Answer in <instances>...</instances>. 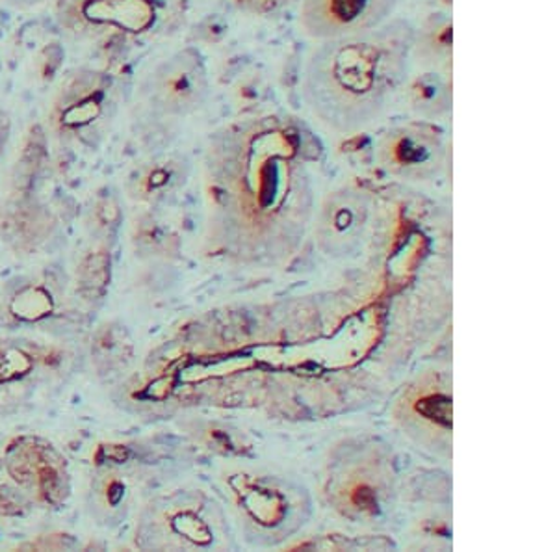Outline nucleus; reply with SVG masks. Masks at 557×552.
<instances>
[{"instance_id":"nucleus-1","label":"nucleus","mask_w":557,"mask_h":552,"mask_svg":"<svg viewBox=\"0 0 557 552\" xmlns=\"http://www.w3.org/2000/svg\"><path fill=\"white\" fill-rule=\"evenodd\" d=\"M412 38L411 26L386 21L368 33L320 41L305 64V105L341 133L374 123L406 86Z\"/></svg>"},{"instance_id":"nucleus-2","label":"nucleus","mask_w":557,"mask_h":552,"mask_svg":"<svg viewBox=\"0 0 557 552\" xmlns=\"http://www.w3.org/2000/svg\"><path fill=\"white\" fill-rule=\"evenodd\" d=\"M49 128L58 140L94 147L120 107V86L107 71L76 68L62 76L49 102Z\"/></svg>"},{"instance_id":"nucleus-5","label":"nucleus","mask_w":557,"mask_h":552,"mask_svg":"<svg viewBox=\"0 0 557 552\" xmlns=\"http://www.w3.org/2000/svg\"><path fill=\"white\" fill-rule=\"evenodd\" d=\"M399 0H304L299 26L314 41L374 30L391 21Z\"/></svg>"},{"instance_id":"nucleus-12","label":"nucleus","mask_w":557,"mask_h":552,"mask_svg":"<svg viewBox=\"0 0 557 552\" xmlns=\"http://www.w3.org/2000/svg\"><path fill=\"white\" fill-rule=\"evenodd\" d=\"M7 7L17 8V10H28V8L39 7L45 0H0Z\"/></svg>"},{"instance_id":"nucleus-9","label":"nucleus","mask_w":557,"mask_h":552,"mask_svg":"<svg viewBox=\"0 0 557 552\" xmlns=\"http://www.w3.org/2000/svg\"><path fill=\"white\" fill-rule=\"evenodd\" d=\"M406 101L420 118H438L451 110V81L438 71L412 76L404 86Z\"/></svg>"},{"instance_id":"nucleus-4","label":"nucleus","mask_w":557,"mask_h":552,"mask_svg":"<svg viewBox=\"0 0 557 552\" xmlns=\"http://www.w3.org/2000/svg\"><path fill=\"white\" fill-rule=\"evenodd\" d=\"M209 86L201 54L196 49H184L154 68L147 81V99L164 114H191L203 107Z\"/></svg>"},{"instance_id":"nucleus-6","label":"nucleus","mask_w":557,"mask_h":552,"mask_svg":"<svg viewBox=\"0 0 557 552\" xmlns=\"http://www.w3.org/2000/svg\"><path fill=\"white\" fill-rule=\"evenodd\" d=\"M57 349L30 339L0 336V412L13 409L33 396L49 376L58 372Z\"/></svg>"},{"instance_id":"nucleus-7","label":"nucleus","mask_w":557,"mask_h":552,"mask_svg":"<svg viewBox=\"0 0 557 552\" xmlns=\"http://www.w3.org/2000/svg\"><path fill=\"white\" fill-rule=\"evenodd\" d=\"M8 469L21 488L38 495L39 501L58 502L67 489L62 459L52 451L51 444L38 441H17L8 457Z\"/></svg>"},{"instance_id":"nucleus-10","label":"nucleus","mask_w":557,"mask_h":552,"mask_svg":"<svg viewBox=\"0 0 557 552\" xmlns=\"http://www.w3.org/2000/svg\"><path fill=\"white\" fill-rule=\"evenodd\" d=\"M412 58L431 68L451 64V21L446 15H433L412 38Z\"/></svg>"},{"instance_id":"nucleus-11","label":"nucleus","mask_w":557,"mask_h":552,"mask_svg":"<svg viewBox=\"0 0 557 552\" xmlns=\"http://www.w3.org/2000/svg\"><path fill=\"white\" fill-rule=\"evenodd\" d=\"M242 12L251 13V15H272L290 7L294 0H231Z\"/></svg>"},{"instance_id":"nucleus-13","label":"nucleus","mask_w":557,"mask_h":552,"mask_svg":"<svg viewBox=\"0 0 557 552\" xmlns=\"http://www.w3.org/2000/svg\"><path fill=\"white\" fill-rule=\"evenodd\" d=\"M13 504L10 501H7L4 496H0V517H12L13 515Z\"/></svg>"},{"instance_id":"nucleus-3","label":"nucleus","mask_w":557,"mask_h":552,"mask_svg":"<svg viewBox=\"0 0 557 552\" xmlns=\"http://www.w3.org/2000/svg\"><path fill=\"white\" fill-rule=\"evenodd\" d=\"M154 17V0H57L58 23L76 38L146 33Z\"/></svg>"},{"instance_id":"nucleus-8","label":"nucleus","mask_w":557,"mask_h":552,"mask_svg":"<svg viewBox=\"0 0 557 552\" xmlns=\"http://www.w3.org/2000/svg\"><path fill=\"white\" fill-rule=\"evenodd\" d=\"M441 152V136L424 123L393 128L381 142V155L396 170H430Z\"/></svg>"}]
</instances>
